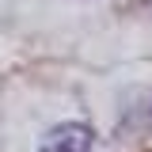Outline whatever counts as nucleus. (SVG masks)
<instances>
[{
	"mask_svg": "<svg viewBox=\"0 0 152 152\" xmlns=\"http://www.w3.org/2000/svg\"><path fill=\"white\" fill-rule=\"evenodd\" d=\"M88 148H91V126L84 122H61L38 145V152H88Z\"/></svg>",
	"mask_w": 152,
	"mask_h": 152,
	"instance_id": "obj_1",
	"label": "nucleus"
}]
</instances>
